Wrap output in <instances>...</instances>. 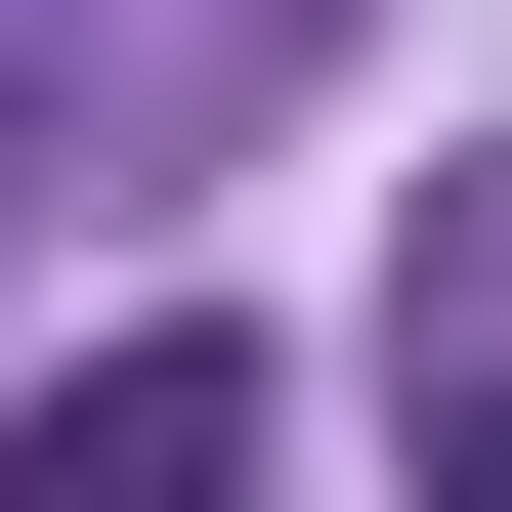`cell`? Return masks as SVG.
<instances>
[{"label": "cell", "mask_w": 512, "mask_h": 512, "mask_svg": "<svg viewBox=\"0 0 512 512\" xmlns=\"http://www.w3.org/2000/svg\"><path fill=\"white\" fill-rule=\"evenodd\" d=\"M0 512H256V342H214V299H128V342L0 427Z\"/></svg>", "instance_id": "cell-1"}, {"label": "cell", "mask_w": 512, "mask_h": 512, "mask_svg": "<svg viewBox=\"0 0 512 512\" xmlns=\"http://www.w3.org/2000/svg\"><path fill=\"white\" fill-rule=\"evenodd\" d=\"M384 384H427V512H512V171H427V299H384Z\"/></svg>", "instance_id": "cell-2"}, {"label": "cell", "mask_w": 512, "mask_h": 512, "mask_svg": "<svg viewBox=\"0 0 512 512\" xmlns=\"http://www.w3.org/2000/svg\"><path fill=\"white\" fill-rule=\"evenodd\" d=\"M43 128H86V0H0V171H43Z\"/></svg>", "instance_id": "cell-3"}]
</instances>
